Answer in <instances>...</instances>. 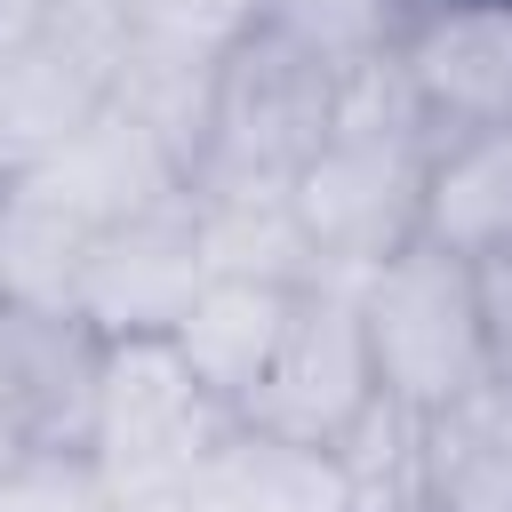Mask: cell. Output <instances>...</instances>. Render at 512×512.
Here are the masks:
<instances>
[{
	"label": "cell",
	"mask_w": 512,
	"mask_h": 512,
	"mask_svg": "<svg viewBox=\"0 0 512 512\" xmlns=\"http://www.w3.org/2000/svg\"><path fill=\"white\" fill-rule=\"evenodd\" d=\"M432 152H440V144L424 136V120H416L408 88L392 80V64L344 80V104H336L328 144H320V152L296 168V184H288L320 280L360 288L376 264H392L400 248L424 240Z\"/></svg>",
	"instance_id": "1"
},
{
	"label": "cell",
	"mask_w": 512,
	"mask_h": 512,
	"mask_svg": "<svg viewBox=\"0 0 512 512\" xmlns=\"http://www.w3.org/2000/svg\"><path fill=\"white\" fill-rule=\"evenodd\" d=\"M240 432V416L192 376V360L168 336H136L104 352V392H96V432L88 464L112 488L120 512L176 504L192 472Z\"/></svg>",
	"instance_id": "2"
},
{
	"label": "cell",
	"mask_w": 512,
	"mask_h": 512,
	"mask_svg": "<svg viewBox=\"0 0 512 512\" xmlns=\"http://www.w3.org/2000/svg\"><path fill=\"white\" fill-rule=\"evenodd\" d=\"M352 296H360V328H368L376 384H384L392 408L440 416L448 400L496 384L488 320H480V272L464 256L416 240L392 264H376Z\"/></svg>",
	"instance_id": "3"
},
{
	"label": "cell",
	"mask_w": 512,
	"mask_h": 512,
	"mask_svg": "<svg viewBox=\"0 0 512 512\" xmlns=\"http://www.w3.org/2000/svg\"><path fill=\"white\" fill-rule=\"evenodd\" d=\"M344 104V80L296 48L280 24H256L224 48L216 64V112H208V144H200V176L224 184H296V168L328 144Z\"/></svg>",
	"instance_id": "4"
},
{
	"label": "cell",
	"mask_w": 512,
	"mask_h": 512,
	"mask_svg": "<svg viewBox=\"0 0 512 512\" xmlns=\"http://www.w3.org/2000/svg\"><path fill=\"white\" fill-rule=\"evenodd\" d=\"M376 408H384V384H376V352H368V328H360V296L344 280L296 288L280 352H272L256 400L240 408V424H256L272 440H296V448L344 456L352 432Z\"/></svg>",
	"instance_id": "5"
},
{
	"label": "cell",
	"mask_w": 512,
	"mask_h": 512,
	"mask_svg": "<svg viewBox=\"0 0 512 512\" xmlns=\"http://www.w3.org/2000/svg\"><path fill=\"white\" fill-rule=\"evenodd\" d=\"M392 80L432 144L512 128V0H408Z\"/></svg>",
	"instance_id": "6"
},
{
	"label": "cell",
	"mask_w": 512,
	"mask_h": 512,
	"mask_svg": "<svg viewBox=\"0 0 512 512\" xmlns=\"http://www.w3.org/2000/svg\"><path fill=\"white\" fill-rule=\"evenodd\" d=\"M104 336L72 312L0 304V448L8 456H88Z\"/></svg>",
	"instance_id": "7"
},
{
	"label": "cell",
	"mask_w": 512,
	"mask_h": 512,
	"mask_svg": "<svg viewBox=\"0 0 512 512\" xmlns=\"http://www.w3.org/2000/svg\"><path fill=\"white\" fill-rule=\"evenodd\" d=\"M208 288V248H200V216L192 192L104 224L96 256H88V288H80V320L104 344H136V336H176V320L192 312V296Z\"/></svg>",
	"instance_id": "8"
},
{
	"label": "cell",
	"mask_w": 512,
	"mask_h": 512,
	"mask_svg": "<svg viewBox=\"0 0 512 512\" xmlns=\"http://www.w3.org/2000/svg\"><path fill=\"white\" fill-rule=\"evenodd\" d=\"M40 184H48L56 200H72V208L104 232V224H128V216H144V208L192 192V168H184L152 128H136L128 112L104 104V112L40 168Z\"/></svg>",
	"instance_id": "9"
},
{
	"label": "cell",
	"mask_w": 512,
	"mask_h": 512,
	"mask_svg": "<svg viewBox=\"0 0 512 512\" xmlns=\"http://www.w3.org/2000/svg\"><path fill=\"white\" fill-rule=\"evenodd\" d=\"M288 304H296V288H272V280H224V272H208V288L192 296V312L176 320V352L192 360V376L240 416L248 400H256V384H264V368H272V352H280V328H288Z\"/></svg>",
	"instance_id": "10"
},
{
	"label": "cell",
	"mask_w": 512,
	"mask_h": 512,
	"mask_svg": "<svg viewBox=\"0 0 512 512\" xmlns=\"http://www.w3.org/2000/svg\"><path fill=\"white\" fill-rule=\"evenodd\" d=\"M344 496H352L344 456L296 448V440H272V432L240 424L192 472V488L176 496V512H344Z\"/></svg>",
	"instance_id": "11"
},
{
	"label": "cell",
	"mask_w": 512,
	"mask_h": 512,
	"mask_svg": "<svg viewBox=\"0 0 512 512\" xmlns=\"http://www.w3.org/2000/svg\"><path fill=\"white\" fill-rule=\"evenodd\" d=\"M88 256H96V224L72 200H56L40 176H8L0 184V304H32V312H72L80 320Z\"/></svg>",
	"instance_id": "12"
},
{
	"label": "cell",
	"mask_w": 512,
	"mask_h": 512,
	"mask_svg": "<svg viewBox=\"0 0 512 512\" xmlns=\"http://www.w3.org/2000/svg\"><path fill=\"white\" fill-rule=\"evenodd\" d=\"M192 216H200L208 272L272 280V288H312L320 280L288 184H224V176H208V184H192Z\"/></svg>",
	"instance_id": "13"
},
{
	"label": "cell",
	"mask_w": 512,
	"mask_h": 512,
	"mask_svg": "<svg viewBox=\"0 0 512 512\" xmlns=\"http://www.w3.org/2000/svg\"><path fill=\"white\" fill-rule=\"evenodd\" d=\"M424 240L464 264L512 256V128H480V136H456L432 152Z\"/></svg>",
	"instance_id": "14"
},
{
	"label": "cell",
	"mask_w": 512,
	"mask_h": 512,
	"mask_svg": "<svg viewBox=\"0 0 512 512\" xmlns=\"http://www.w3.org/2000/svg\"><path fill=\"white\" fill-rule=\"evenodd\" d=\"M416 464L440 512H512V384H480L424 416Z\"/></svg>",
	"instance_id": "15"
},
{
	"label": "cell",
	"mask_w": 512,
	"mask_h": 512,
	"mask_svg": "<svg viewBox=\"0 0 512 512\" xmlns=\"http://www.w3.org/2000/svg\"><path fill=\"white\" fill-rule=\"evenodd\" d=\"M216 64H224V48L136 32L128 56H120V80H112V112H128L136 128H152L200 176V144H208V112H216Z\"/></svg>",
	"instance_id": "16"
},
{
	"label": "cell",
	"mask_w": 512,
	"mask_h": 512,
	"mask_svg": "<svg viewBox=\"0 0 512 512\" xmlns=\"http://www.w3.org/2000/svg\"><path fill=\"white\" fill-rule=\"evenodd\" d=\"M264 24H280L296 48H312L336 80H360L392 64L408 0H264Z\"/></svg>",
	"instance_id": "17"
},
{
	"label": "cell",
	"mask_w": 512,
	"mask_h": 512,
	"mask_svg": "<svg viewBox=\"0 0 512 512\" xmlns=\"http://www.w3.org/2000/svg\"><path fill=\"white\" fill-rule=\"evenodd\" d=\"M416 432H424V416H408L392 400L352 432V448H344V480H352L344 512H440V496H432V480L416 464Z\"/></svg>",
	"instance_id": "18"
},
{
	"label": "cell",
	"mask_w": 512,
	"mask_h": 512,
	"mask_svg": "<svg viewBox=\"0 0 512 512\" xmlns=\"http://www.w3.org/2000/svg\"><path fill=\"white\" fill-rule=\"evenodd\" d=\"M0 512H120L88 456H8Z\"/></svg>",
	"instance_id": "19"
},
{
	"label": "cell",
	"mask_w": 512,
	"mask_h": 512,
	"mask_svg": "<svg viewBox=\"0 0 512 512\" xmlns=\"http://www.w3.org/2000/svg\"><path fill=\"white\" fill-rule=\"evenodd\" d=\"M136 32H168V40H200V48H232L240 32L264 24V0H112Z\"/></svg>",
	"instance_id": "20"
},
{
	"label": "cell",
	"mask_w": 512,
	"mask_h": 512,
	"mask_svg": "<svg viewBox=\"0 0 512 512\" xmlns=\"http://www.w3.org/2000/svg\"><path fill=\"white\" fill-rule=\"evenodd\" d=\"M472 272H480V320H488V360H496V384H512V256L472 264Z\"/></svg>",
	"instance_id": "21"
},
{
	"label": "cell",
	"mask_w": 512,
	"mask_h": 512,
	"mask_svg": "<svg viewBox=\"0 0 512 512\" xmlns=\"http://www.w3.org/2000/svg\"><path fill=\"white\" fill-rule=\"evenodd\" d=\"M56 8H64V0H0V48H24V40H40Z\"/></svg>",
	"instance_id": "22"
},
{
	"label": "cell",
	"mask_w": 512,
	"mask_h": 512,
	"mask_svg": "<svg viewBox=\"0 0 512 512\" xmlns=\"http://www.w3.org/2000/svg\"><path fill=\"white\" fill-rule=\"evenodd\" d=\"M0 472H8V448H0Z\"/></svg>",
	"instance_id": "23"
}]
</instances>
